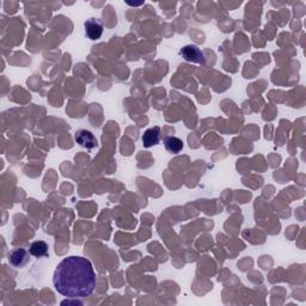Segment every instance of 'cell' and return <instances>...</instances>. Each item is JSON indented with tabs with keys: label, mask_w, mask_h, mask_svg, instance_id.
<instances>
[{
	"label": "cell",
	"mask_w": 306,
	"mask_h": 306,
	"mask_svg": "<svg viewBox=\"0 0 306 306\" xmlns=\"http://www.w3.org/2000/svg\"><path fill=\"white\" fill-rule=\"evenodd\" d=\"M58 293L71 299L85 298L96 287L92 263L81 256H68L59 263L53 276Z\"/></svg>",
	"instance_id": "1"
},
{
	"label": "cell",
	"mask_w": 306,
	"mask_h": 306,
	"mask_svg": "<svg viewBox=\"0 0 306 306\" xmlns=\"http://www.w3.org/2000/svg\"><path fill=\"white\" fill-rule=\"evenodd\" d=\"M181 55H182V58L184 59V60L188 61V62H193V64H200V65L206 64L205 55H203L201 49H200L195 45L184 46V47L181 49Z\"/></svg>",
	"instance_id": "2"
},
{
	"label": "cell",
	"mask_w": 306,
	"mask_h": 306,
	"mask_svg": "<svg viewBox=\"0 0 306 306\" xmlns=\"http://www.w3.org/2000/svg\"><path fill=\"white\" fill-rule=\"evenodd\" d=\"M29 254L30 252L23 248L12 250L9 255V263L15 268H23L29 262Z\"/></svg>",
	"instance_id": "3"
},
{
	"label": "cell",
	"mask_w": 306,
	"mask_h": 306,
	"mask_svg": "<svg viewBox=\"0 0 306 306\" xmlns=\"http://www.w3.org/2000/svg\"><path fill=\"white\" fill-rule=\"evenodd\" d=\"M74 140L77 141V144H79L80 146H83L88 150L95 149V147H97L98 145L97 139L95 138L94 134L86 129H79L77 133H75Z\"/></svg>",
	"instance_id": "4"
},
{
	"label": "cell",
	"mask_w": 306,
	"mask_h": 306,
	"mask_svg": "<svg viewBox=\"0 0 306 306\" xmlns=\"http://www.w3.org/2000/svg\"><path fill=\"white\" fill-rule=\"evenodd\" d=\"M85 32L90 39H98L101 38L103 34V25L96 18H90L85 22Z\"/></svg>",
	"instance_id": "5"
},
{
	"label": "cell",
	"mask_w": 306,
	"mask_h": 306,
	"mask_svg": "<svg viewBox=\"0 0 306 306\" xmlns=\"http://www.w3.org/2000/svg\"><path fill=\"white\" fill-rule=\"evenodd\" d=\"M141 140H143L144 147H146V149L156 146V145L160 143V128L152 127L149 128L147 130H145Z\"/></svg>",
	"instance_id": "6"
},
{
	"label": "cell",
	"mask_w": 306,
	"mask_h": 306,
	"mask_svg": "<svg viewBox=\"0 0 306 306\" xmlns=\"http://www.w3.org/2000/svg\"><path fill=\"white\" fill-rule=\"evenodd\" d=\"M29 252H30V255L34 256V257H37V258L45 257V256L48 255V244L43 241L34 242L30 245Z\"/></svg>",
	"instance_id": "7"
},
{
	"label": "cell",
	"mask_w": 306,
	"mask_h": 306,
	"mask_svg": "<svg viewBox=\"0 0 306 306\" xmlns=\"http://www.w3.org/2000/svg\"><path fill=\"white\" fill-rule=\"evenodd\" d=\"M164 145H165L166 151H169L171 153H180L183 150V141L176 137L166 138L164 140Z\"/></svg>",
	"instance_id": "8"
},
{
	"label": "cell",
	"mask_w": 306,
	"mask_h": 306,
	"mask_svg": "<svg viewBox=\"0 0 306 306\" xmlns=\"http://www.w3.org/2000/svg\"><path fill=\"white\" fill-rule=\"evenodd\" d=\"M62 304H74V305H81L80 301H62Z\"/></svg>",
	"instance_id": "9"
}]
</instances>
